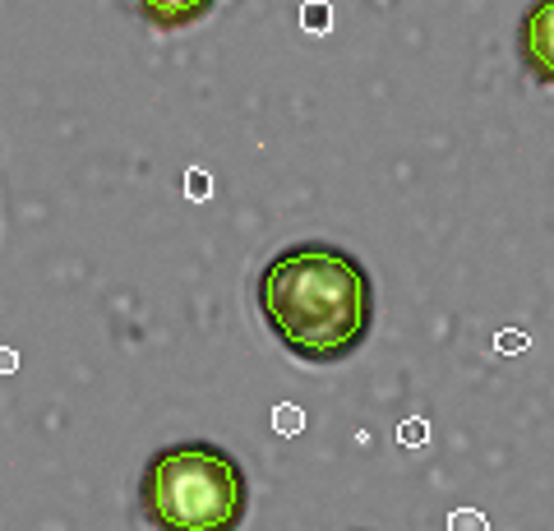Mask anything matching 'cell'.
Segmentation results:
<instances>
[{
    "instance_id": "9",
    "label": "cell",
    "mask_w": 554,
    "mask_h": 531,
    "mask_svg": "<svg viewBox=\"0 0 554 531\" xmlns=\"http://www.w3.org/2000/svg\"><path fill=\"white\" fill-rule=\"evenodd\" d=\"M190 190H194V199H204L208 181H204V176H199V171H190Z\"/></svg>"
},
{
    "instance_id": "4",
    "label": "cell",
    "mask_w": 554,
    "mask_h": 531,
    "mask_svg": "<svg viewBox=\"0 0 554 531\" xmlns=\"http://www.w3.org/2000/svg\"><path fill=\"white\" fill-rule=\"evenodd\" d=\"M277 430H282V435H301V430H305V411L301 407H277Z\"/></svg>"
},
{
    "instance_id": "3",
    "label": "cell",
    "mask_w": 554,
    "mask_h": 531,
    "mask_svg": "<svg viewBox=\"0 0 554 531\" xmlns=\"http://www.w3.org/2000/svg\"><path fill=\"white\" fill-rule=\"evenodd\" d=\"M518 42H522V61L527 70L541 79V84H554V0L545 5H531L527 19L518 28Z\"/></svg>"
},
{
    "instance_id": "1",
    "label": "cell",
    "mask_w": 554,
    "mask_h": 531,
    "mask_svg": "<svg viewBox=\"0 0 554 531\" xmlns=\"http://www.w3.org/2000/svg\"><path fill=\"white\" fill-rule=\"evenodd\" d=\"M268 333L305 365H333L370 338L374 282L342 245L301 241L277 250L259 273Z\"/></svg>"
},
{
    "instance_id": "10",
    "label": "cell",
    "mask_w": 554,
    "mask_h": 531,
    "mask_svg": "<svg viewBox=\"0 0 554 531\" xmlns=\"http://www.w3.org/2000/svg\"><path fill=\"white\" fill-rule=\"evenodd\" d=\"M14 365H19V356H14V351H0V375H10Z\"/></svg>"
},
{
    "instance_id": "6",
    "label": "cell",
    "mask_w": 554,
    "mask_h": 531,
    "mask_svg": "<svg viewBox=\"0 0 554 531\" xmlns=\"http://www.w3.org/2000/svg\"><path fill=\"white\" fill-rule=\"evenodd\" d=\"M305 28H310V33H324V28H328L324 5H305Z\"/></svg>"
},
{
    "instance_id": "2",
    "label": "cell",
    "mask_w": 554,
    "mask_h": 531,
    "mask_svg": "<svg viewBox=\"0 0 554 531\" xmlns=\"http://www.w3.org/2000/svg\"><path fill=\"white\" fill-rule=\"evenodd\" d=\"M139 508L157 531H241L250 518V476L222 444H167L139 476Z\"/></svg>"
},
{
    "instance_id": "7",
    "label": "cell",
    "mask_w": 554,
    "mask_h": 531,
    "mask_svg": "<svg viewBox=\"0 0 554 531\" xmlns=\"http://www.w3.org/2000/svg\"><path fill=\"white\" fill-rule=\"evenodd\" d=\"M425 435H430V430H425V421H411V425H402V430H398L402 444H425Z\"/></svg>"
},
{
    "instance_id": "8",
    "label": "cell",
    "mask_w": 554,
    "mask_h": 531,
    "mask_svg": "<svg viewBox=\"0 0 554 531\" xmlns=\"http://www.w3.org/2000/svg\"><path fill=\"white\" fill-rule=\"evenodd\" d=\"M499 347H504V351H522V347H527V338H522V333H504V338H499Z\"/></svg>"
},
{
    "instance_id": "5",
    "label": "cell",
    "mask_w": 554,
    "mask_h": 531,
    "mask_svg": "<svg viewBox=\"0 0 554 531\" xmlns=\"http://www.w3.org/2000/svg\"><path fill=\"white\" fill-rule=\"evenodd\" d=\"M453 531H490L481 513H453Z\"/></svg>"
}]
</instances>
